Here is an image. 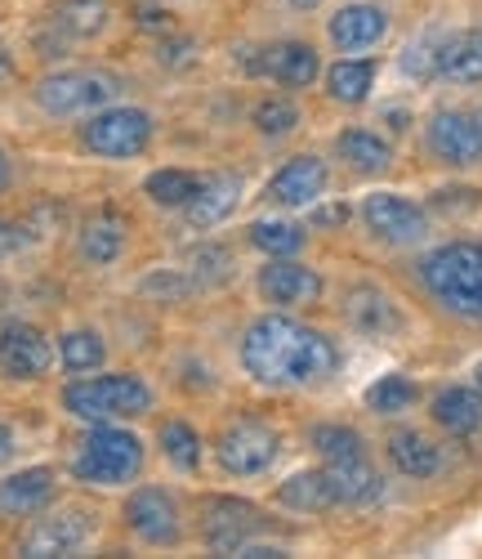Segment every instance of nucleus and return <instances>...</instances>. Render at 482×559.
Instances as JSON below:
<instances>
[{
	"instance_id": "1",
	"label": "nucleus",
	"mask_w": 482,
	"mask_h": 559,
	"mask_svg": "<svg viewBox=\"0 0 482 559\" xmlns=\"http://www.w3.org/2000/svg\"><path fill=\"white\" fill-rule=\"evenodd\" d=\"M241 367H246L260 385L304 390V385H322L326 377H335L340 349L296 318L264 313L246 328V336H241Z\"/></svg>"
},
{
	"instance_id": "2",
	"label": "nucleus",
	"mask_w": 482,
	"mask_h": 559,
	"mask_svg": "<svg viewBox=\"0 0 482 559\" xmlns=\"http://www.w3.org/2000/svg\"><path fill=\"white\" fill-rule=\"evenodd\" d=\"M420 283L447 313L482 322V242H447L420 260Z\"/></svg>"
},
{
	"instance_id": "3",
	"label": "nucleus",
	"mask_w": 482,
	"mask_h": 559,
	"mask_svg": "<svg viewBox=\"0 0 482 559\" xmlns=\"http://www.w3.org/2000/svg\"><path fill=\"white\" fill-rule=\"evenodd\" d=\"M63 407L81 421L99 426V421H130L153 407V385L134 377V371H112V377H89L72 381L63 390Z\"/></svg>"
},
{
	"instance_id": "4",
	"label": "nucleus",
	"mask_w": 482,
	"mask_h": 559,
	"mask_svg": "<svg viewBox=\"0 0 482 559\" xmlns=\"http://www.w3.org/2000/svg\"><path fill=\"white\" fill-rule=\"evenodd\" d=\"M138 471H143V443H138V435H130V430H121L112 421L94 426L81 439V452L72 461V475L81 484H94V488H121Z\"/></svg>"
},
{
	"instance_id": "5",
	"label": "nucleus",
	"mask_w": 482,
	"mask_h": 559,
	"mask_svg": "<svg viewBox=\"0 0 482 559\" xmlns=\"http://www.w3.org/2000/svg\"><path fill=\"white\" fill-rule=\"evenodd\" d=\"M121 76L104 72V68H68V72H50L40 76L32 99L40 112L50 117H81V112H99L121 95Z\"/></svg>"
},
{
	"instance_id": "6",
	"label": "nucleus",
	"mask_w": 482,
	"mask_h": 559,
	"mask_svg": "<svg viewBox=\"0 0 482 559\" xmlns=\"http://www.w3.org/2000/svg\"><path fill=\"white\" fill-rule=\"evenodd\" d=\"M281 456V435L260 421V416H237L215 439V461L224 465V475L232 479H255Z\"/></svg>"
},
{
	"instance_id": "7",
	"label": "nucleus",
	"mask_w": 482,
	"mask_h": 559,
	"mask_svg": "<svg viewBox=\"0 0 482 559\" xmlns=\"http://www.w3.org/2000/svg\"><path fill=\"white\" fill-rule=\"evenodd\" d=\"M81 144H85V153L108 157V162L138 157L143 148L153 144V117L143 112V108H117V104H108V108L85 117Z\"/></svg>"
},
{
	"instance_id": "8",
	"label": "nucleus",
	"mask_w": 482,
	"mask_h": 559,
	"mask_svg": "<svg viewBox=\"0 0 482 559\" xmlns=\"http://www.w3.org/2000/svg\"><path fill=\"white\" fill-rule=\"evenodd\" d=\"M264 528H268V520L241 497H206L202 501V537H206V546L215 555H237Z\"/></svg>"
},
{
	"instance_id": "9",
	"label": "nucleus",
	"mask_w": 482,
	"mask_h": 559,
	"mask_svg": "<svg viewBox=\"0 0 482 559\" xmlns=\"http://www.w3.org/2000/svg\"><path fill=\"white\" fill-rule=\"evenodd\" d=\"M125 528L148 542V546H174L183 537V524H179V506L166 488H134L125 497Z\"/></svg>"
},
{
	"instance_id": "10",
	"label": "nucleus",
	"mask_w": 482,
	"mask_h": 559,
	"mask_svg": "<svg viewBox=\"0 0 482 559\" xmlns=\"http://www.w3.org/2000/svg\"><path fill=\"white\" fill-rule=\"evenodd\" d=\"M429 153L447 162V166H473L482 157V117L460 112V108H443L433 112L424 126Z\"/></svg>"
},
{
	"instance_id": "11",
	"label": "nucleus",
	"mask_w": 482,
	"mask_h": 559,
	"mask_svg": "<svg viewBox=\"0 0 482 559\" xmlns=\"http://www.w3.org/2000/svg\"><path fill=\"white\" fill-rule=\"evenodd\" d=\"M362 219L375 238L389 242V247H411L429 233V215L402 193H371L362 202Z\"/></svg>"
},
{
	"instance_id": "12",
	"label": "nucleus",
	"mask_w": 482,
	"mask_h": 559,
	"mask_svg": "<svg viewBox=\"0 0 482 559\" xmlns=\"http://www.w3.org/2000/svg\"><path fill=\"white\" fill-rule=\"evenodd\" d=\"M55 362V349L45 341V332L27 328V322H5L0 332V371L10 381H40Z\"/></svg>"
},
{
	"instance_id": "13",
	"label": "nucleus",
	"mask_w": 482,
	"mask_h": 559,
	"mask_svg": "<svg viewBox=\"0 0 482 559\" xmlns=\"http://www.w3.org/2000/svg\"><path fill=\"white\" fill-rule=\"evenodd\" d=\"M255 283H260V296L268 305H281V309H300V305H313L322 296V277L309 264H296L291 255H273L260 269Z\"/></svg>"
},
{
	"instance_id": "14",
	"label": "nucleus",
	"mask_w": 482,
	"mask_h": 559,
	"mask_svg": "<svg viewBox=\"0 0 482 559\" xmlns=\"http://www.w3.org/2000/svg\"><path fill=\"white\" fill-rule=\"evenodd\" d=\"M85 542H89V515L76 506H68V510H59V515L36 520L19 550L32 555V559H50V555H76Z\"/></svg>"
},
{
	"instance_id": "15",
	"label": "nucleus",
	"mask_w": 482,
	"mask_h": 559,
	"mask_svg": "<svg viewBox=\"0 0 482 559\" xmlns=\"http://www.w3.org/2000/svg\"><path fill=\"white\" fill-rule=\"evenodd\" d=\"M326 32H330L335 50L362 55V50H371V45H379L384 36H389V14H384L379 5H366V0H353V5L335 10Z\"/></svg>"
},
{
	"instance_id": "16",
	"label": "nucleus",
	"mask_w": 482,
	"mask_h": 559,
	"mask_svg": "<svg viewBox=\"0 0 482 559\" xmlns=\"http://www.w3.org/2000/svg\"><path fill=\"white\" fill-rule=\"evenodd\" d=\"M326 193V162L322 157H291L273 179H268V198L277 206H313Z\"/></svg>"
},
{
	"instance_id": "17",
	"label": "nucleus",
	"mask_w": 482,
	"mask_h": 559,
	"mask_svg": "<svg viewBox=\"0 0 482 559\" xmlns=\"http://www.w3.org/2000/svg\"><path fill=\"white\" fill-rule=\"evenodd\" d=\"M50 497H55V471L50 465H27V471H14L10 479H0V515L27 520L50 506Z\"/></svg>"
},
{
	"instance_id": "18",
	"label": "nucleus",
	"mask_w": 482,
	"mask_h": 559,
	"mask_svg": "<svg viewBox=\"0 0 482 559\" xmlns=\"http://www.w3.org/2000/svg\"><path fill=\"white\" fill-rule=\"evenodd\" d=\"M345 318H349V328L362 332V336H394V332H402V313H398L394 296L379 292V287H353L345 296Z\"/></svg>"
},
{
	"instance_id": "19",
	"label": "nucleus",
	"mask_w": 482,
	"mask_h": 559,
	"mask_svg": "<svg viewBox=\"0 0 482 559\" xmlns=\"http://www.w3.org/2000/svg\"><path fill=\"white\" fill-rule=\"evenodd\" d=\"M260 72L273 76L277 85H286V90H304V85L317 81L322 63H317L313 45H304V40H277V45H268V50H264Z\"/></svg>"
},
{
	"instance_id": "20",
	"label": "nucleus",
	"mask_w": 482,
	"mask_h": 559,
	"mask_svg": "<svg viewBox=\"0 0 482 559\" xmlns=\"http://www.w3.org/2000/svg\"><path fill=\"white\" fill-rule=\"evenodd\" d=\"M326 475L335 484V497H340V506H375L384 497V479L379 471L362 456H345V461H326Z\"/></svg>"
},
{
	"instance_id": "21",
	"label": "nucleus",
	"mask_w": 482,
	"mask_h": 559,
	"mask_svg": "<svg viewBox=\"0 0 482 559\" xmlns=\"http://www.w3.org/2000/svg\"><path fill=\"white\" fill-rule=\"evenodd\" d=\"M237 202H241V175L219 170V175L202 179L197 198H192L183 211H188V219L197 224V228H215V224H224L237 211Z\"/></svg>"
},
{
	"instance_id": "22",
	"label": "nucleus",
	"mask_w": 482,
	"mask_h": 559,
	"mask_svg": "<svg viewBox=\"0 0 482 559\" xmlns=\"http://www.w3.org/2000/svg\"><path fill=\"white\" fill-rule=\"evenodd\" d=\"M433 421L451 435H478L482 430V390L469 385H447L433 394Z\"/></svg>"
},
{
	"instance_id": "23",
	"label": "nucleus",
	"mask_w": 482,
	"mask_h": 559,
	"mask_svg": "<svg viewBox=\"0 0 482 559\" xmlns=\"http://www.w3.org/2000/svg\"><path fill=\"white\" fill-rule=\"evenodd\" d=\"M438 76L456 85H478L482 81V27L456 32L451 40L438 45Z\"/></svg>"
},
{
	"instance_id": "24",
	"label": "nucleus",
	"mask_w": 482,
	"mask_h": 559,
	"mask_svg": "<svg viewBox=\"0 0 482 559\" xmlns=\"http://www.w3.org/2000/svg\"><path fill=\"white\" fill-rule=\"evenodd\" d=\"M335 153H340V162H349L358 175H384L394 166V148H389V139L375 134V130H345L340 139H335Z\"/></svg>"
},
{
	"instance_id": "25",
	"label": "nucleus",
	"mask_w": 482,
	"mask_h": 559,
	"mask_svg": "<svg viewBox=\"0 0 482 559\" xmlns=\"http://www.w3.org/2000/svg\"><path fill=\"white\" fill-rule=\"evenodd\" d=\"M389 461L398 465L407 479H433V475L443 471L438 443H433L429 435H420V430H398V435H389Z\"/></svg>"
},
{
	"instance_id": "26",
	"label": "nucleus",
	"mask_w": 482,
	"mask_h": 559,
	"mask_svg": "<svg viewBox=\"0 0 482 559\" xmlns=\"http://www.w3.org/2000/svg\"><path fill=\"white\" fill-rule=\"evenodd\" d=\"M277 501L286 510H300V515H322V510L340 506V497H335V484L326 471H300L291 475L281 488H277Z\"/></svg>"
},
{
	"instance_id": "27",
	"label": "nucleus",
	"mask_w": 482,
	"mask_h": 559,
	"mask_svg": "<svg viewBox=\"0 0 482 559\" xmlns=\"http://www.w3.org/2000/svg\"><path fill=\"white\" fill-rule=\"evenodd\" d=\"M108 19H112L108 0H59V5L50 10V27L63 40H89V36H99L108 27Z\"/></svg>"
},
{
	"instance_id": "28",
	"label": "nucleus",
	"mask_w": 482,
	"mask_h": 559,
	"mask_svg": "<svg viewBox=\"0 0 482 559\" xmlns=\"http://www.w3.org/2000/svg\"><path fill=\"white\" fill-rule=\"evenodd\" d=\"M125 251V219L117 211H99L81 224V255L89 264H112Z\"/></svg>"
},
{
	"instance_id": "29",
	"label": "nucleus",
	"mask_w": 482,
	"mask_h": 559,
	"mask_svg": "<svg viewBox=\"0 0 482 559\" xmlns=\"http://www.w3.org/2000/svg\"><path fill=\"white\" fill-rule=\"evenodd\" d=\"M371 85H375V63L371 59H340L326 72V95L335 104H362L371 95Z\"/></svg>"
},
{
	"instance_id": "30",
	"label": "nucleus",
	"mask_w": 482,
	"mask_h": 559,
	"mask_svg": "<svg viewBox=\"0 0 482 559\" xmlns=\"http://www.w3.org/2000/svg\"><path fill=\"white\" fill-rule=\"evenodd\" d=\"M104 358H108V345H104L99 332L76 328V332H63V336H59V362H63V371H72V377L99 371Z\"/></svg>"
},
{
	"instance_id": "31",
	"label": "nucleus",
	"mask_w": 482,
	"mask_h": 559,
	"mask_svg": "<svg viewBox=\"0 0 482 559\" xmlns=\"http://www.w3.org/2000/svg\"><path fill=\"white\" fill-rule=\"evenodd\" d=\"M202 179L192 170H179V166H166V170H153L148 183H143V193H148L157 206H170V211H183L192 198H197Z\"/></svg>"
},
{
	"instance_id": "32",
	"label": "nucleus",
	"mask_w": 482,
	"mask_h": 559,
	"mask_svg": "<svg viewBox=\"0 0 482 559\" xmlns=\"http://www.w3.org/2000/svg\"><path fill=\"white\" fill-rule=\"evenodd\" d=\"M157 443H161V456L170 461V465H179V471H197L202 465V435L192 430L188 421H161V430H157Z\"/></svg>"
},
{
	"instance_id": "33",
	"label": "nucleus",
	"mask_w": 482,
	"mask_h": 559,
	"mask_svg": "<svg viewBox=\"0 0 482 559\" xmlns=\"http://www.w3.org/2000/svg\"><path fill=\"white\" fill-rule=\"evenodd\" d=\"M251 247H260L268 260L273 255H300L304 251V228L286 219H255L251 224Z\"/></svg>"
},
{
	"instance_id": "34",
	"label": "nucleus",
	"mask_w": 482,
	"mask_h": 559,
	"mask_svg": "<svg viewBox=\"0 0 482 559\" xmlns=\"http://www.w3.org/2000/svg\"><path fill=\"white\" fill-rule=\"evenodd\" d=\"M309 443H313L326 461H345V456H362V452H366L362 435L349 430V426H313V430H309Z\"/></svg>"
},
{
	"instance_id": "35",
	"label": "nucleus",
	"mask_w": 482,
	"mask_h": 559,
	"mask_svg": "<svg viewBox=\"0 0 482 559\" xmlns=\"http://www.w3.org/2000/svg\"><path fill=\"white\" fill-rule=\"evenodd\" d=\"M415 403V385L407 377H379L371 390H366V407L379 412V416H394V412H407Z\"/></svg>"
},
{
	"instance_id": "36",
	"label": "nucleus",
	"mask_w": 482,
	"mask_h": 559,
	"mask_svg": "<svg viewBox=\"0 0 482 559\" xmlns=\"http://www.w3.org/2000/svg\"><path fill=\"white\" fill-rule=\"evenodd\" d=\"M251 121L264 139H281V134H291L300 126V108L291 99H264V104H255Z\"/></svg>"
},
{
	"instance_id": "37",
	"label": "nucleus",
	"mask_w": 482,
	"mask_h": 559,
	"mask_svg": "<svg viewBox=\"0 0 482 559\" xmlns=\"http://www.w3.org/2000/svg\"><path fill=\"white\" fill-rule=\"evenodd\" d=\"M23 247H27V228L0 215V260H14Z\"/></svg>"
},
{
	"instance_id": "38",
	"label": "nucleus",
	"mask_w": 482,
	"mask_h": 559,
	"mask_svg": "<svg viewBox=\"0 0 482 559\" xmlns=\"http://www.w3.org/2000/svg\"><path fill=\"white\" fill-rule=\"evenodd\" d=\"M402 63H407V72H411V76H433V72H438V50H424V45H411Z\"/></svg>"
},
{
	"instance_id": "39",
	"label": "nucleus",
	"mask_w": 482,
	"mask_h": 559,
	"mask_svg": "<svg viewBox=\"0 0 482 559\" xmlns=\"http://www.w3.org/2000/svg\"><path fill=\"white\" fill-rule=\"evenodd\" d=\"M14 456V430L5 426V421H0V465H5Z\"/></svg>"
},
{
	"instance_id": "40",
	"label": "nucleus",
	"mask_w": 482,
	"mask_h": 559,
	"mask_svg": "<svg viewBox=\"0 0 482 559\" xmlns=\"http://www.w3.org/2000/svg\"><path fill=\"white\" fill-rule=\"evenodd\" d=\"M340 219H349V211H345V206H326V211H317V215H313V224H340Z\"/></svg>"
},
{
	"instance_id": "41",
	"label": "nucleus",
	"mask_w": 482,
	"mask_h": 559,
	"mask_svg": "<svg viewBox=\"0 0 482 559\" xmlns=\"http://www.w3.org/2000/svg\"><path fill=\"white\" fill-rule=\"evenodd\" d=\"M10 179H14V170H10V157H5V153H0V193H5V189H10Z\"/></svg>"
},
{
	"instance_id": "42",
	"label": "nucleus",
	"mask_w": 482,
	"mask_h": 559,
	"mask_svg": "<svg viewBox=\"0 0 482 559\" xmlns=\"http://www.w3.org/2000/svg\"><path fill=\"white\" fill-rule=\"evenodd\" d=\"M10 72H14V59H10V55H5V50H0V81H5V76H10Z\"/></svg>"
},
{
	"instance_id": "43",
	"label": "nucleus",
	"mask_w": 482,
	"mask_h": 559,
	"mask_svg": "<svg viewBox=\"0 0 482 559\" xmlns=\"http://www.w3.org/2000/svg\"><path fill=\"white\" fill-rule=\"evenodd\" d=\"M286 5H296V10H313L317 0H286Z\"/></svg>"
},
{
	"instance_id": "44",
	"label": "nucleus",
	"mask_w": 482,
	"mask_h": 559,
	"mask_svg": "<svg viewBox=\"0 0 482 559\" xmlns=\"http://www.w3.org/2000/svg\"><path fill=\"white\" fill-rule=\"evenodd\" d=\"M478 390H482V362H478Z\"/></svg>"
}]
</instances>
